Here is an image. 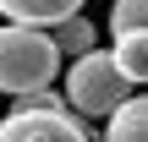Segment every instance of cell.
I'll use <instances>...</instances> for the list:
<instances>
[{
	"label": "cell",
	"mask_w": 148,
	"mask_h": 142,
	"mask_svg": "<svg viewBox=\"0 0 148 142\" xmlns=\"http://www.w3.org/2000/svg\"><path fill=\"white\" fill-rule=\"evenodd\" d=\"M49 38H55V49H60V55H88V49L99 44L93 22H88L82 11H71V16H60V22H49Z\"/></svg>",
	"instance_id": "obj_7"
},
{
	"label": "cell",
	"mask_w": 148,
	"mask_h": 142,
	"mask_svg": "<svg viewBox=\"0 0 148 142\" xmlns=\"http://www.w3.org/2000/svg\"><path fill=\"white\" fill-rule=\"evenodd\" d=\"M0 11L11 22H33V27H49L71 11H82V0H0Z\"/></svg>",
	"instance_id": "obj_5"
},
{
	"label": "cell",
	"mask_w": 148,
	"mask_h": 142,
	"mask_svg": "<svg viewBox=\"0 0 148 142\" xmlns=\"http://www.w3.org/2000/svg\"><path fill=\"white\" fill-rule=\"evenodd\" d=\"M126 27H148V0H115L110 5V33H126Z\"/></svg>",
	"instance_id": "obj_8"
},
{
	"label": "cell",
	"mask_w": 148,
	"mask_h": 142,
	"mask_svg": "<svg viewBox=\"0 0 148 142\" xmlns=\"http://www.w3.org/2000/svg\"><path fill=\"white\" fill-rule=\"evenodd\" d=\"M60 71V49L49 38V27L33 22H11L0 27V93H27V88H49Z\"/></svg>",
	"instance_id": "obj_1"
},
{
	"label": "cell",
	"mask_w": 148,
	"mask_h": 142,
	"mask_svg": "<svg viewBox=\"0 0 148 142\" xmlns=\"http://www.w3.org/2000/svg\"><path fill=\"white\" fill-rule=\"evenodd\" d=\"M126 93H132V82H126V71L115 66L110 49L93 44L88 55H71V71H66V109H71V115H82V120L110 115Z\"/></svg>",
	"instance_id": "obj_2"
},
{
	"label": "cell",
	"mask_w": 148,
	"mask_h": 142,
	"mask_svg": "<svg viewBox=\"0 0 148 142\" xmlns=\"http://www.w3.org/2000/svg\"><path fill=\"white\" fill-rule=\"evenodd\" d=\"M0 142H93L88 126L60 104V109H11L0 120Z\"/></svg>",
	"instance_id": "obj_3"
},
{
	"label": "cell",
	"mask_w": 148,
	"mask_h": 142,
	"mask_svg": "<svg viewBox=\"0 0 148 142\" xmlns=\"http://www.w3.org/2000/svg\"><path fill=\"white\" fill-rule=\"evenodd\" d=\"M104 120V142H148V93H126Z\"/></svg>",
	"instance_id": "obj_4"
},
{
	"label": "cell",
	"mask_w": 148,
	"mask_h": 142,
	"mask_svg": "<svg viewBox=\"0 0 148 142\" xmlns=\"http://www.w3.org/2000/svg\"><path fill=\"white\" fill-rule=\"evenodd\" d=\"M115 66L126 71V82H148V27H126L115 33Z\"/></svg>",
	"instance_id": "obj_6"
}]
</instances>
